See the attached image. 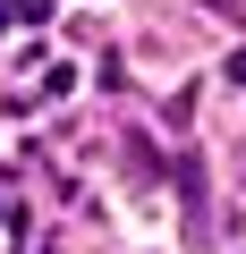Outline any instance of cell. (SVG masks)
Listing matches in <instances>:
<instances>
[{
    "instance_id": "cell-2",
    "label": "cell",
    "mask_w": 246,
    "mask_h": 254,
    "mask_svg": "<svg viewBox=\"0 0 246 254\" xmlns=\"http://www.w3.org/2000/svg\"><path fill=\"white\" fill-rule=\"evenodd\" d=\"M229 76H238V85H246V51H229Z\"/></svg>"
},
{
    "instance_id": "cell-1",
    "label": "cell",
    "mask_w": 246,
    "mask_h": 254,
    "mask_svg": "<svg viewBox=\"0 0 246 254\" xmlns=\"http://www.w3.org/2000/svg\"><path fill=\"white\" fill-rule=\"evenodd\" d=\"M0 17H26V26H43V17H51V0H0Z\"/></svg>"
}]
</instances>
